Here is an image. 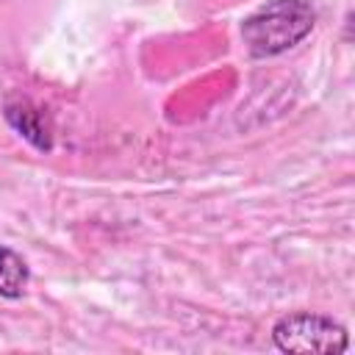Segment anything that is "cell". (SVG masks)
<instances>
[{
  "label": "cell",
  "mask_w": 355,
  "mask_h": 355,
  "mask_svg": "<svg viewBox=\"0 0 355 355\" xmlns=\"http://www.w3.org/2000/svg\"><path fill=\"white\" fill-rule=\"evenodd\" d=\"M316 22L308 0H269L241 22V39L255 58H272L300 44Z\"/></svg>",
  "instance_id": "1"
},
{
  "label": "cell",
  "mask_w": 355,
  "mask_h": 355,
  "mask_svg": "<svg viewBox=\"0 0 355 355\" xmlns=\"http://www.w3.org/2000/svg\"><path fill=\"white\" fill-rule=\"evenodd\" d=\"M272 341L280 352H311V355H341L349 347V336L341 322L311 311L280 316L272 324Z\"/></svg>",
  "instance_id": "2"
},
{
  "label": "cell",
  "mask_w": 355,
  "mask_h": 355,
  "mask_svg": "<svg viewBox=\"0 0 355 355\" xmlns=\"http://www.w3.org/2000/svg\"><path fill=\"white\" fill-rule=\"evenodd\" d=\"M3 114H6V122L36 150H42V153L53 150V128L42 108H36L28 100H17V103H8Z\"/></svg>",
  "instance_id": "3"
},
{
  "label": "cell",
  "mask_w": 355,
  "mask_h": 355,
  "mask_svg": "<svg viewBox=\"0 0 355 355\" xmlns=\"http://www.w3.org/2000/svg\"><path fill=\"white\" fill-rule=\"evenodd\" d=\"M28 283H31V269H28L25 258L19 252H14L11 247L0 244V297L17 300L25 294Z\"/></svg>",
  "instance_id": "4"
}]
</instances>
